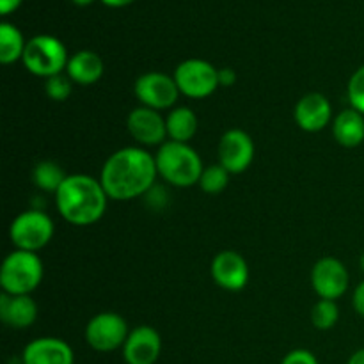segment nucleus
Returning a JSON list of instances; mask_svg holds the SVG:
<instances>
[{
    "label": "nucleus",
    "instance_id": "obj_20",
    "mask_svg": "<svg viewBox=\"0 0 364 364\" xmlns=\"http://www.w3.org/2000/svg\"><path fill=\"white\" fill-rule=\"evenodd\" d=\"M167 137L174 142H185L187 144L196 135L199 127L198 116L188 107H176L171 110L166 117Z\"/></svg>",
    "mask_w": 364,
    "mask_h": 364
},
{
    "label": "nucleus",
    "instance_id": "obj_1",
    "mask_svg": "<svg viewBox=\"0 0 364 364\" xmlns=\"http://www.w3.org/2000/svg\"><path fill=\"white\" fill-rule=\"evenodd\" d=\"M155 156L137 146L114 151L102 167V181L109 199L130 201L148 194L156 180Z\"/></svg>",
    "mask_w": 364,
    "mask_h": 364
},
{
    "label": "nucleus",
    "instance_id": "obj_34",
    "mask_svg": "<svg viewBox=\"0 0 364 364\" xmlns=\"http://www.w3.org/2000/svg\"><path fill=\"white\" fill-rule=\"evenodd\" d=\"M359 265H361V270L364 272V252L361 255V259H359Z\"/></svg>",
    "mask_w": 364,
    "mask_h": 364
},
{
    "label": "nucleus",
    "instance_id": "obj_12",
    "mask_svg": "<svg viewBox=\"0 0 364 364\" xmlns=\"http://www.w3.org/2000/svg\"><path fill=\"white\" fill-rule=\"evenodd\" d=\"M128 134L142 146H162L167 139L166 119L159 110L137 107L127 117Z\"/></svg>",
    "mask_w": 364,
    "mask_h": 364
},
{
    "label": "nucleus",
    "instance_id": "obj_32",
    "mask_svg": "<svg viewBox=\"0 0 364 364\" xmlns=\"http://www.w3.org/2000/svg\"><path fill=\"white\" fill-rule=\"evenodd\" d=\"M347 364H364V348H359L358 352H354Z\"/></svg>",
    "mask_w": 364,
    "mask_h": 364
},
{
    "label": "nucleus",
    "instance_id": "obj_15",
    "mask_svg": "<svg viewBox=\"0 0 364 364\" xmlns=\"http://www.w3.org/2000/svg\"><path fill=\"white\" fill-rule=\"evenodd\" d=\"M295 123L309 134L322 132L333 119V107L322 92H308L297 102L294 109Z\"/></svg>",
    "mask_w": 364,
    "mask_h": 364
},
{
    "label": "nucleus",
    "instance_id": "obj_9",
    "mask_svg": "<svg viewBox=\"0 0 364 364\" xmlns=\"http://www.w3.org/2000/svg\"><path fill=\"white\" fill-rule=\"evenodd\" d=\"M134 92L142 107L153 110L171 109L178 102V96L181 95L174 77L162 71H149V73L141 75L135 80Z\"/></svg>",
    "mask_w": 364,
    "mask_h": 364
},
{
    "label": "nucleus",
    "instance_id": "obj_23",
    "mask_svg": "<svg viewBox=\"0 0 364 364\" xmlns=\"http://www.w3.org/2000/svg\"><path fill=\"white\" fill-rule=\"evenodd\" d=\"M340 320V309H338L336 301H326L320 299L311 309V322L316 329L329 331Z\"/></svg>",
    "mask_w": 364,
    "mask_h": 364
},
{
    "label": "nucleus",
    "instance_id": "obj_5",
    "mask_svg": "<svg viewBox=\"0 0 364 364\" xmlns=\"http://www.w3.org/2000/svg\"><path fill=\"white\" fill-rule=\"evenodd\" d=\"M68 50L59 38L50 34H38L31 38L25 46L21 63L28 73L41 78L60 75L68 66Z\"/></svg>",
    "mask_w": 364,
    "mask_h": 364
},
{
    "label": "nucleus",
    "instance_id": "obj_19",
    "mask_svg": "<svg viewBox=\"0 0 364 364\" xmlns=\"http://www.w3.org/2000/svg\"><path fill=\"white\" fill-rule=\"evenodd\" d=\"M334 141L343 148H358L364 142V116L355 109H345L333 121Z\"/></svg>",
    "mask_w": 364,
    "mask_h": 364
},
{
    "label": "nucleus",
    "instance_id": "obj_10",
    "mask_svg": "<svg viewBox=\"0 0 364 364\" xmlns=\"http://www.w3.org/2000/svg\"><path fill=\"white\" fill-rule=\"evenodd\" d=\"M255 160V142L247 132L231 128L219 141V164L230 174H240Z\"/></svg>",
    "mask_w": 364,
    "mask_h": 364
},
{
    "label": "nucleus",
    "instance_id": "obj_16",
    "mask_svg": "<svg viewBox=\"0 0 364 364\" xmlns=\"http://www.w3.org/2000/svg\"><path fill=\"white\" fill-rule=\"evenodd\" d=\"M21 364H75V354L64 340L38 338L23 348Z\"/></svg>",
    "mask_w": 364,
    "mask_h": 364
},
{
    "label": "nucleus",
    "instance_id": "obj_18",
    "mask_svg": "<svg viewBox=\"0 0 364 364\" xmlns=\"http://www.w3.org/2000/svg\"><path fill=\"white\" fill-rule=\"evenodd\" d=\"M102 57L91 50H80L68 60L66 75L78 85H92L103 77Z\"/></svg>",
    "mask_w": 364,
    "mask_h": 364
},
{
    "label": "nucleus",
    "instance_id": "obj_4",
    "mask_svg": "<svg viewBox=\"0 0 364 364\" xmlns=\"http://www.w3.org/2000/svg\"><path fill=\"white\" fill-rule=\"evenodd\" d=\"M43 274L45 269L38 252L14 249L0 267V287L4 294L31 295L41 284Z\"/></svg>",
    "mask_w": 364,
    "mask_h": 364
},
{
    "label": "nucleus",
    "instance_id": "obj_30",
    "mask_svg": "<svg viewBox=\"0 0 364 364\" xmlns=\"http://www.w3.org/2000/svg\"><path fill=\"white\" fill-rule=\"evenodd\" d=\"M21 0H0V14L2 16H7L11 14L13 11H16L20 7Z\"/></svg>",
    "mask_w": 364,
    "mask_h": 364
},
{
    "label": "nucleus",
    "instance_id": "obj_6",
    "mask_svg": "<svg viewBox=\"0 0 364 364\" xmlns=\"http://www.w3.org/2000/svg\"><path fill=\"white\" fill-rule=\"evenodd\" d=\"M53 231H55L53 220L45 212L27 210L11 223L9 238L14 247L20 251L38 252L50 244Z\"/></svg>",
    "mask_w": 364,
    "mask_h": 364
},
{
    "label": "nucleus",
    "instance_id": "obj_27",
    "mask_svg": "<svg viewBox=\"0 0 364 364\" xmlns=\"http://www.w3.org/2000/svg\"><path fill=\"white\" fill-rule=\"evenodd\" d=\"M281 364H318V361L313 352L306 350V348H297V350L288 352Z\"/></svg>",
    "mask_w": 364,
    "mask_h": 364
},
{
    "label": "nucleus",
    "instance_id": "obj_11",
    "mask_svg": "<svg viewBox=\"0 0 364 364\" xmlns=\"http://www.w3.org/2000/svg\"><path fill=\"white\" fill-rule=\"evenodd\" d=\"M348 270L333 256L318 259L311 270V287L320 299L338 301L348 288Z\"/></svg>",
    "mask_w": 364,
    "mask_h": 364
},
{
    "label": "nucleus",
    "instance_id": "obj_31",
    "mask_svg": "<svg viewBox=\"0 0 364 364\" xmlns=\"http://www.w3.org/2000/svg\"><path fill=\"white\" fill-rule=\"evenodd\" d=\"M102 2L109 7H124V6H130V4H134L135 0H102Z\"/></svg>",
    "mask_w": 364,
    "mask_h": 364
},
{
    "label": "nucleus",
    "instance_id": "obj_7",
    "mask_svg": "<svg viewBox=\"0 0 364 364\" xmlns=\"http://www.w3.org/2000/svg\"><path fill=\"white\" fill-rule=\"evenodd\" d=\"M173 77L181 95L188 98H208L219 87V70L203 59L183 60L178 64Z\"/></svg>",
    "mask_w": 364,
    "mask_h": 364
},
{
    "label": "nucleus",
    "instance_id": "obj_22",
    "mask_svg": "<svg viewBox=\"0 0 364 364\" xmlns=\"http://www.w3.org/2000/svg\"><path fill=\"white\" fill-rule=\"evenodd\" d=\"M32 178H34V183L39 191L55 194L68 176L64 174V171L60 169V166L57 162H52V160H43V162H39L38 166L34 167Z\"/></svg>",
    "mask_w": 364,
    "mask_h": 364
},
{
    "label": "nucleus",
    "instance_id": "obj_3",
    "mask_svg": "<svg viewBox=\"0 0 364 364\" xmlns=\"http://www.w3.org/2000/svg\"><path fill=\"white\" fill-rule=\"evenodd\" d=\"M156 171L173 187H192L203 174L201 156L185 142L166 141L155 155Z\"/></svg>",
    "mask_w": 364,
    "mask_h": 364
},
{
    "label": "nucleus",
    "instance_id": "obj_29",
    "mask_svg": "<svg viewBox=\"0 0 364 364\" xmlns=\"http://www.w3.org/2000/svg\"><path fill=\"white\" fill-rule=\"evenodd\" d=\"M352 306H354V309L358 311V315L364 316V281L355 287L354 290V295H352Z\"/></svg>",
    "mask_w": 364,
    "mask_h": 364
},
{
    "label": "nucleus",
    "instance_id": "obj_2",
    "mask_svg": "<svg viewBox=\"0 0 364 364\" xmlns=\"http://www.w3.org/2000/svg\"><path fill=\"white\" fill-rule=\"evenodd\" d=\"M107 196L102 181L87 174H71L55 192L57 210L73 226H91L107 210Z\"/></svg>",
    "mask_w": 364,
    "mask_h": 364
},
{
    "label": "nucleus",
    "instance_id": "obj_25",
    "mask_svg": "<svg viewBox=\"0 0 364 364\" xmlns=\"http://www.w3.org/2000/svg\"><path fill=\"white\" fill-rule=\"evenodd\" d=\"M45 91L53 102H66L70 98L71 91H73V80L66 73L53 75V77L46 78Z\"/></svg>",
    "mask_w": 364,
    "mask_h": 364
},
{
    "label": "nucleus",
    "instance_id": "obj_26",
    "mask_svg": "<svg viewBox=\"0 0 364 364\" xmlns=\"http://www.w3.org/2000/svg\"><path fill=\"white\" fill-rule=\"evenodd\" d=\"M347 95L352 109H355L364 116V66L358 68L352 73L350 80H348Z\"/></svg>",
    "mask_w": 364,
    "mask_h": 364
},
{
    "label": "nucleus",
    "instance_id": "obj_13",
    "mask_svg": "<svg viewBox=\"0 0 364 364\" xmlns=\"http://www.w3.org/2000/svg\"><path fill=\"white\" fill-rule=\"evenodd\" d=\"M121 350L127 364H155L162 352V338L153 327L139 326L130 331Z\"/></svg>",
    "mask_w": 364,
    "mask_h": 364
},
{
    "label": "nucleus",
    "instance_id": "obj_24",
    "mask_svg": "<svg viewBox=\"0 0 364 364\" xmlns=\"http://www.w3.org/2000/svg\"><path fill=\"white\" fill-rule=\"evenodd\" d=\"M228 183H230V173L220 164H215L203 169L198 185L206 194H220L228 187Z\"/></svg>",
    "mask_w": 364,
    "mask_h": 364
},
{
    "label": "nucleus",
    "instance_id": "obj_8",
    "mask_svg": "<svg viewBox=\"0 0 364 364\" xmlns=\"http://www.w3.org/2000/svg\"><path fill=\"white\" fill-rule=\"evenodd\" d=\"M128 323L121 315L114 311H103L92 316L85 326V341L96 352H114L123 348L127 341Z\"/></svg>",
    "mask_w": 364,
    "mask_h": 364
},
{
    "label": "nucleus",
    "instance_id": "obj_14",
    "mask_svg": "<svg viewBox=\"0 0 364 364\" xmlns=\"http://www.w3.org/2000/svg\"><path fill=\"white\" fill-rule=\"evenodd\" d=\"M213 281L223 290L240 291L249 283V265L237 251H220L210 267Z\"/></svg>",
    "mask_w": 364,
    "mask_h": 364
},
{
    "label": "nucleus",
    "instance_id": "obj_17",
    "mask_svg": "<svg viewBox=\"0 0 364 364\" xmlns=\"http://www.w3.org/2000/svg\"><path fill=\"white\" fill-rule=\"evenodd\" d=\"M38 318V304L31 295H0V320L13 329H27Z\"/></svg>",
    "mask_w": 364,
    "mask_h": 364
},
{
    "label": "nucleus",
    "instance_id": "obj_21",
    "mask_svg": "<svg viewBox=\"0 0 364 364\" xmlns=\"http://www.w3.org/2000/svg\"><path fill=\"white\" fill-rule=\"evenodd\" d=\"M25 46H27V41L23 39L20 28L9 21H2L0 23V63L13 64L21 60Z\"/></svg>",
    "mask_w": 364,
    "mask_h": 364
},
{
    "label": "nucleus",
    "instance_id": "obj_33",
    "mask_svg": "<svg viewBox=\"0 0 364 364\" xmlns=\"http://www.w3.org/2000/svg\"><path fill=\"white\" fill-rule=\"evenodd\" d=\"M71 2H73L75 6H78V7H87V6H91L95 0H71Z\"/></svg>",
    "mask_w": 364,
    "mask_h": 364
},
{
    "label": "nucleus",
    "instance_id": "obj_28",
    "mask_svg": "<svg viewBox=\"0 0 364 364\" xmlns=\"http://www.w3.org/2000/svg\"><path fill=\"white\" fill-rule=\"evenodd\" d=\"M237 84V73L233 68H220L219 70V87H231Z\"/></svg>",
    "mask_w": 364,
    "mask_h": 364
}]
</instances>
